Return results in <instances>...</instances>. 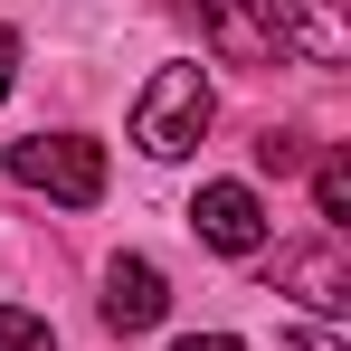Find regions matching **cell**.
<instances>
[{
  "mask_svg": "<svg viewBox=\"0 0 351 351\" xmlns=\"http://www.w3.org/2000/svg\"><path fill=\"white\" fill-rule=\"evenodd\" d=\"M10 180L48 190L66 209H95L105 199V143H86V133H29V143H10Z\"/></svg>",
  "mask_w": 351,
  "mask_h": 351,
  "instance_id": "1",
  "label": "cell"
},
{
  "mask_svg": "<svg viewBox=\"0 0 351 351\" xmlns=\"http://www.w3.org/2000/svg\"><path fill=\"white\" fill-rule=\"evenodd\" d=\"M199 133H209V76H199V66H162V76L143 86V105H133V143H143L152 162H180Z\"/></svg>",
  "mask_w": 351,
  "mask_h": 351,
  "instance_id": "2",
  "label": "cell"
},
{
  "mask_svg": "<svg viewBox=\"0 0 351 351\" xmlns=\"http://www.w3.org/2000/svg\"><path fill=\"white\" fill-rule=\"evenodd\" d=\"M190 228L209 237L219 256H256V247H266V199H256L247 180H199V199H190Z\"/></svg>",
  "mask_w": 351,
  "mask_h": 351,
  "instance_id": "3",
  "label": "cell"
},
{
  "mask_svg": "<svg viewBox=\"0 0 351 351\" xmlns=\"http://www.w3.org/2000/svg\"><path fill=\"white\" fill-rule=\"evenodd\" d=\"M237 10L266 29V48H276V58H323V66L342 58V19H332L323 0H237Z\"/></svg>",
  "mask_w": 351,
  "mask_h": 351,
  "instance_id": "4",
  "label": "cell"
},
{
  "mask_svg": "<svg viewBox=\"0 0 351 351\" xmlns=\"http://www.w3.org/2000/svg\"><path fill=\"white\" fill-rule=\"evenodd\" d=\"M276 294H304V304L332 323V313L351 304V266H342V247H332V237H313V247H285V256H276Z\"/></svg>",
  "mask_w": 351,
  "mask_h": 351,
  "instance_id": "5",
  "label": "cell"
},
{
  "mask_svg": "<svg viewBox=\"0 0 351 351\" xmlns=\"http://www.w3.org/2000/svg\"><path fill=\"white\" fill-rule=\"evenodd\" d=\"M162 304H171V285H162L152 256H114V266H105V323H114V332H152Z\"/></svg>",
  "mask_w": 351,
  "mask_h": 351,
  "instance_id": "6",
  "label": "cell"
},
{
  "mask_svg": "<svg viewBox=\"0 0 351 351\" xmlns=\"http://www.w3.org/2000/svg\"><path fill=\"white\" fill-rule=\"evenodd\" d=\"M0 351H58V332H48L38 313H19V304H0Z\"/></svg>",
  "mask_w": 351,
  "mask_h": 351,
  "instance_id": "7",
  "label": "cell"
},
{
  "mask_svg": "<svg viewBox=\"0 0 351 351\" xmlns=\"http://www.w3.org/2000/svg\"><path fill=\"white\" fill-rule=\"evenodd\" d=\"M313 199H323V219H342L351 209V162H323L313 171Z\"/></svg>",
  "mask_w": 351,
  "mask_h": 351,
  "instance_id": "8",
  "label": "cell"
},
{
  "mask_svg": "<svg viewBox=\"0 0 351 351\" xmlns=\"http://www.w3.org/2000/svg\"><path fill=\"white\" fill-rule=\"evenodd\" d=\"M256 162H266V171H294V162H304V133H276V123H266V133H256Z\"/></svg>",
  "mask_w": 351,
  "mask_h": 351,
  "instance_id": "9",
  "label": "cell"
},
{
  "mask_svg": "<svg viewBox=\"0 0 351 351\" xmlns=\"http://www.w3.org/2000/svg\"><path fill=\"white\" fill-rule=\"evenodd\" d=\"M276 351H342V332L332 323H294V332H276Z\"/></svg>",
  "mask_w": 351,
  "mask_h": 351,
  "instance_id": "10",
  "label": "cell"
},
{
  "mask_svg": "<svg viewBox=\"0 0 351 351\" xmlns=\"http://www.w3.org/2000/svg\"><path fill=\"white\" fill-rule=\"evenodd\" d=\"M10 76H19V38L0 29V95H10Z\"/></svg>",
  "mask_w": 351,
  "mask_h": 351,
  "instance_id": "11",
  "label": "cell"
},
{
  "mask_svg": "<svg viewBox=\"0 0 351 351\" xmlns=\"http://www.w3.org/2000/svg\"><path fill=\"white\" fill-rule=\"evenodd\" d=\"M171 351H237L228 332H190V342H171Z\"/></svg>",
  "mask_w": 351,
  "mask_h": 351,
  "instance_id": "12",
  "label": "cell"
}]
</instances>
